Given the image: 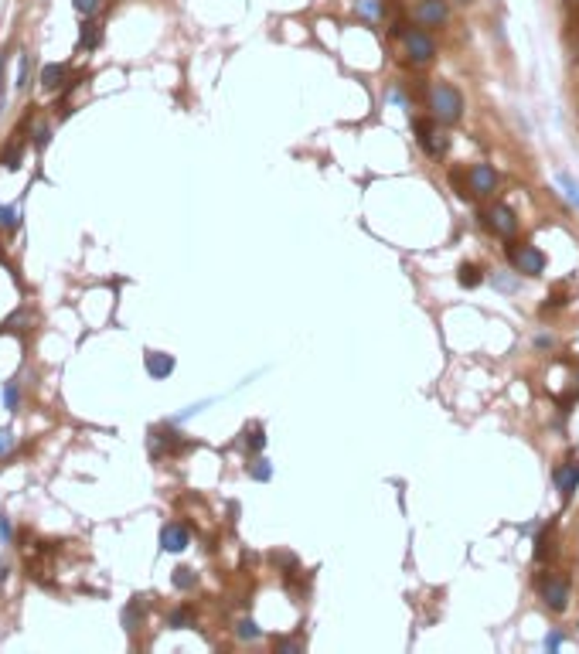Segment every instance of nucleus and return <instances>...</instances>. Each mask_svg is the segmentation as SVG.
<instances>
[{"label":"nucleus","mask_w":579,"mask_h":654,"mask_svg":"<svg viewBox=\"0 0 579 654\" xmlns=\"http://www.w3.org/2000/svg\"><path fill=\"white\" fill-rule=\"evenodd\" d=\"M79 44H82V48H96V44H99V28H96V24H82Z\"/></svg>","instance_id":"6ab92c4d"},{"label":"nucleus","mask_w":579,"mask_h":654,"mask_svg":"<svg viewBox=\"0 0 579 654\" xmlns=\"http://www.w3.org/2000/svg\"><path fill=\"white\" fill-rule=\"evenodd\" d=\"M167 627H177V630H181V627H191V613H188V610H174L170 617H167Z\"/></svg>","instance_id":"4be33fe9"},{"label":"nucleus","mask_w":579,"mask_h":654,"mask_svg":"<svg viewBox=\"0 0 579 654\" xmlns=\"http://www.w3.org/2000/svg\"><path fill=\"white\" fill-rule=\"evenodd\" d=\"M10 450H14V433H10V430H0V457L10 453Z\"/></svg>","instance_id":"a878e982"},{"label":"nucleus","mask_w":579,"mask_h":654,"mask_svg":"<svg viewBox=\"0 0 579 654\" xmlns=\"http://www.w3.org/2000/svg\"><path fill=\"white\" fill-rule=\"evenodd\" d=\"M358 10L365 14V17H382L385 14V0H358Z\"/></svg>","instance_id":"2eb2a0df"},{"label":"nucleus","mask_w":579,"mask_h":654,"mask_svg":"<svg viewBox=\"0 0 579 654\" xmlns=\"http://www.w3.org/2000/svg\"><path fill=\"white\" fill-rule=\"evenodd\" d=\"M555 184H559V188L566 191V198L579 208V181H573L569 174H555Z\"/></svg>","instance_id":"ddd939ff"},{"label":"nucleus","mask_w":579,"mask_h":654,"mask_svg":"<svg viewBox=\"0 0 579 654\" xmlns=\"http://www.w3.org/2000/svg\"><path fill=\"white\" fill-rule=\"evenodd\" d=\"M429 109H433V116L440 123H456L460 113H463V96H460V89L447 85V82H436V85L429 89Z\"/></svg>","instance_id":"f257e3e1"},{"label":"nucleus","mask_w":579,"mask_h":654,"mask_svg":"<svg viewBox=\"0 0 579 654\" xmlns=\"http://www.w3.org/2000/svg\"><path fill=\"white\" fill-rule=\"evenodd\" d=\"M508 259H511V266L518 269V273H525V276H538L542 269H545V256L538 252L535 245H511L508 249Z\"/></svg>","instance_id":"f03ea898"},{"label":"nucleus","mask_w":579,"mask_h":654,"mask_svg":"<svg viewBox=\"0 0 579 654\" xmlns=\"http://www.w3.org/2000/svg\"><path fill=\"white\" fill-rule=\"evenodd\" d=\"M460 283H463V286H477V283H481V269H477V266H460Z\"/></svg>","instance_id":"aec40b11"},{"label":"nucleus","mask_w":579,"mask_h":654,"mask_svg":"<svg viewBox=\"0 0 579 654\" xmlns=\"http://www.w3.org/2000/svg\"><path fill=\"white\" fill-rule=\"evenodd\" d=\"M249 474H252V477H256V481H269V477H273V467H269V463H266V460H256V463H252V470H249Z\"/></svg>","instance_id":"5701e85b"},{"label":"nucleus","mask_w":579,"mask_h":654,"mask_svg":"<svg viewBox=\"0 0 579 654\" xmlns=\"http://www.w3.org/2000/svg\"><path fill=\"white\" fill-rule=\"evenodd\" d=\"M416 17L422 24H443L447 21V0H419L416 3Z\"/></svg>","instance_id":"9d476101"},{"label":"nucleus","mask_w":579,"mask_h":654,"mask_svg":"<svg viewBox=\"0 0 579 654\" xmlns=\"http://www.w3.org/2000/svg\"><path fill=\"white\" fill-rule=\"evenodd\" d=\"M495 188H497L495 167H488V164H474V167H470V191H474V195H491Z\"/></svg>","instance_id":"6e6552de"},{"label":"nucleus","mask_w":579,"mask_h":654,"mask_svg":"<svg viewBox=\"0 0 579 654\" xmlns=\"http://www.w3.org/2000/svg\"><path fill=\"white\" fill-rule=\"evenodd\" d=\"M195 583H198V576H195V569H188V566L174 569V586H177V590H191Z\"/></svg>","instance_id":"4468645a"},{"label":"nucleus","mask_w":579,"mask_h":654,"mask_svg":"<svg viewBox=\"0 0 579 654\" xmlns=\"http://www.w3.org/2000/svg\"><path fill=\"white\" fill-rule=\"evenodd\" d=\"M542 600H545V607L549 610H566L569 607V583L566 579H555V576H549L545 583H542Z\"/></svg>","instance_id":"20e7f679"},{"label":"nucleus","mask_w":579,"mask_h":654,"mask_svg":"<svg viewBox=\"0 0 579 654\" xmlns=\"http://www.w3.org/2000/svg\"><path fill=\"white\" fill-rule=\"evenodd\" d=\"M143 365H147V375H150V378H167V375L174 371V358L164 355V351H147Z\"/></svg>","instance_id":"9b49d317"},{"label":"nucleus","mask_w":579,"mask_h":654,"mask_svg":"<svg viewBox=\"0 0 579 654\" xmlns=\"http://www.w3.org/2000/svg\"><path fill=\"white\" fill-rule=\"evenodd\" d=\"M559 644H562V634H549V637H545V648H549V651H559Z\"/></svg>","instance_id":"c85d7f7f"},{"label":"nucleus","mask_w":579,"mask_h":654,"mask_svg":"<svg viewBox=\"0 0 579 654\" xmlns=\"http://www.w3.org/2000/svg\"><path fill=\"white\" fill-rule=\"evenodd\" d=\"M555 488H559V494H562L566 501L576 494V488H579V460H566L562 467H555Z\"/></svg>","instance_id":"0eeeda50"},{"label":"nucleus","mask_w":579,"mask_h":654,"mask_svg":"<svg viewBox=\"0 0 579 654\" xmlns=\"http://www.w3.org/2000/svg\"><path fill=\"white\" fill-rule=\"evenodd\" d=\"M246 447H249V450H256V453H259V450L266 447V436H262V430H259V426H252V430H246Z\"/></svg>","instance_id":"dca6fc26"},{"label":"nucleus","mask_w":579,"mask_h":654,"mask_svg":"<svg viewBox=\"0 0 579 654\" xmlns=\"http://www.w3.org/2000/svg\"><path fill=\"white\" fill-rule=\"evenodd\" d=\"M65 79V65H44L42 69V89H58Z\"/></svg>","instance_id":"f8f14e48"},{"label":"nucleus","mask_w":579,"mask_h":654,"mask_svg":"<svg viewBox=\"0 0 579 654\" xmlns=\"http://www.w3.org/2000/svg\"><path fill=\"white\" fill-rule=\"evenodd\" d=\"M17 161H21V143H7V150H3V157H0V164L3 167H17Z\"/></svg>","instance_id":"f3484780"},{"label":"nucleus","mask_w":579,"mask_h":654,"mask_svg":"<svg viewBox=\"0 0 579 654\" xmlns=\"http://www.w3.org/2000/svg\"><path fill=\"white\" fill-rule=\"evenodd\" d=\"M406 55L413 58L416 65H426V62H433L436 44H433L429 35H422V31H409V35H406Z\"/></svg>","instance_id":"39448f33"},{"label":"nucleus","mask_w":579,"mask_h":654,"mask_svg":"<svg viewBox=\"0 0 579 654\" xmlns=\"http://www.w3.org/2000/svg\"><path fill=\"white\" fill-rule=\"evenodd\" d=\"M484 218H488V225L495 229L497 236H515L518 232V218H515V211L508 204H495Z\"/></svg>","instance_id":"423d86ee"},{"label":"nucleus","mask_w":579,"mask_h":654,"mask_svg":"<svg viewBox=\"0 0 579 654\" xmlns=\"http://www.w3.org/2000/svg\"><path fill=\"white\" fill-rule=\"evenodd\" d=\"M14 85H17V92L28 85V55H21V65H17V82H14Z\"/></svg>","instance_id":"393cba45"},{"label":"nucleus","mask_w":579,"mask_h":654,"mask_svg":"<svg viewBox=\"0 0 579 654\" xmlns=\"http://www.w3.org/2000/svg\"><path fill=\"white\" fill-rule=\"evenodd\" d=\"M136 617H140V610H136V603H133L130 610H123V624H126V627H130V630L136 627Z\"/></svg>","instance_id":"bb28decb"},{"label":"nucleus","mask_w":579,"mask_h":654,"mask_svg":"<svg viewBox=\"0 0 579 654\" xmlns=\"http://www.w3.org/2000/svg\"><path fill=\"white\" fill-rule=\"evenodd\" d=\"M17 222H21V211H17V204H10V208H0V225H7V229H17Z\"/></svg>","instance_id":"a211bd4d"},{"label":"nucleus","mask_w":579,"mask_h":654,"mask_svg":"<svg viewBox=\"0 0 579 654\" xmlns=\"http://www.w3.org/2000/svg\"><path fill=\"white\" fill-rule=\"evenodd\" d=\"M259 634H262V630L256 627V620H242V624H239V637H242V641H259Z\"/></svg>","instance_id":"412c9836"},{"label":"nucleus","mask_w":579,"mask_h":654,"mask_svg":"<svg viewBox=\"0 0 579 654\" xmlns=\"http://www.w3.org/2000/svg\"><path fill=\"white\" fill-rule=\"evenodd\" d=\"M17 399H21V392H17V385L10 382V385L3 389V403H7V409H10V412H17Z\"/></svg>","instance_id":"b1692460"},{"label":"nucleus","mask_w":579,"mask_h":654,"mask_svg":"<svg viewBox=\"0 0 579 654\" xmlns=\"http://www.w3.org/2000/svg\"><path fill=\"white\" fill-rule=\"evenodd\" d=\"M276 651H290V654H293V651H300V644H293V641H280V644H276Z\"/></svg>","instance_id":"c756f323"},{"label":"nucleus","mask_w":579,"mask_h":654,"mask_svg":"<svg viewBox=\"0 0 579 654\" xmlns=\"http://www.w3.org/2000/svg\"><path fill=\"white\" fill-rule=\"evenodd\" d=\"M413 130H416V140L422 143V150H426L429 157H440V154L447 150V136H443L429 120H413Z\"/></svg>","instance_id":"7ed1b4c3"},{"label":"nucleus","mask_w":579,"mask_h":654,"mask_svg":"<svg viewBox=\"0 0 579 654\" xmlns=\"http://www.w3.org/2000/svg\"><path fill=\"white\" fill-rule=\"evenodd\" d=\"M0 535H3V538L10 535V525H7V518H0Z\"/></svg>","instance_id":"7c9ffc66"},{"label":"nucleus","mask_w":579,"mask_h":654,"mask_svg":"<svg viewBox=\"0 0 579 654\" xmlns=\"http://www.w3.org/2000/svg\"><path fill=\"white\" fill-rule=\"evenodd\" d=\"M96 7H99V0H75V10H79V14H92Z\"/></svg>","instance_id":"cd10ccee"},{"label":"nucleus","mask_w":579,"mask_h":654,"mask_svg":"<svg viewBox=\"0 0 579 654\" xmlns=\"http://www.w3.org/2000/svg\"><path fill=\"white\" fill-rule=\"evenodd\" d=\"M188 542H191V535H188V529L184 525H164V531H161V549L164 552H184L188 549Z\"/></svg>","instance_id":"1a4fd4ad"}]
</instances>
